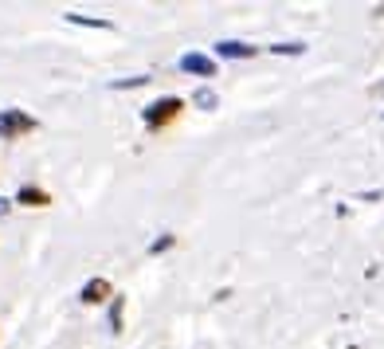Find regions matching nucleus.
<instances>
[{
	"mask_svg": "<svg viewBox=\"0 0 384 349\" xmlns=\"http://www.w3.org/2000/svg\"><path fill=\"white\" fill-rule=\"evenodd\" d=\"M180 106H185V102H180V99H173V94H169V99L149 102V106L141 110V118H145V130H153V134H157L161 126H169V122L177 118V114H180Z\"/></svg>",
	"mask_w": 384,
	"mask_h": 349,
	"instance_id": "nucleus-1",
	"label": "nucleus"
},
{
	"mask_svg": "<svg viewBox=\"0 0 384 349\" xmlns=\"http://www.w3.org/2000/svg\"><path fill=\"white\" fill-rule=\"evenodd\" d=\"M40 122L24 110H0V141H16L20 134H31Z\"/></svg>",
	"mask_w": 384,
	"mask_h": 349,
	"instance_id": "nucleus-2",
	"label": "nucleus"
},
{
	"mask_svg": "<svg viewBox=\"0 0 384 349\" xmlns=\"http://www.w3.org/2000/svg\"><path fill=\"white\" fill-rule=\"evenodd\" d=\"M180 71L185 75H200V79H212L216 75V59L212 55H200V51H188V55H180Z\"/></svg>",
	"mask_w": 384,
	"mask_h": 349,
	"instance_id": "nucleus-3",
	"label": "nucleus"
},
{
	"mask_svg": "<svg viewBox=\"0 0 384 349\" xmlns=\"http://www.w3.org/2000/svg\"><path fill=\"white\" fill-rule=\"evenodd\" d=\"M255 51L259 48H251V43H243V40H220L216 59H255Z\"/></svg>",
	"mask_w": 384,
	"mask_h": 349,
	"instance_id": "nucleus-4",
	"label": "nucleus"
},
{
	"mask_svg": "<svg viewBox=\"0 0 384 349\" xmlns=\"http://www.w3.org/2000/svg\"><path fill=\"white\" fill-rule=\"evenodd\" d=\"M87 306H99V302H110L114 299V287H110V279H90L87 287H83V294H79Z\"/></svg>",
	"mask_w": 384,
	"mask_h": 349,
	"instance_id": "nucleus-5",
	"label": "nucleus"
},
{
	"mask_svg": "<svg viewBox=\"0 0 384 349\" xmlns=\"http://www.w3.org/2000/svg\"><path fill=\"white\" fill-rule=\"evenodd\" d=\"M16 204H28V208H48L51 197L43 189H36V185H20V192H16Z\"/></svg>",
	"mask_w": 384,
	"mask_h": 349,
	"instance_id": "nucleus-6",
	"label": "nucleus"
},
{
	"mask_svg": "<svg viewBox=\"0 0 384 349\" xmlns=\"http://www.w3.org/2000/svg\"><path fill=\"white\" fill-rule=\"evenodd\" d=\"M122 314H126V299H122V294H114V299H110V334H122Z\"/></svg>",
	"mask_w": 384,
	"mask_h": 349,
	"instance_id": "nucleus-7",
	"label": "nucleus"
},
{
	"mask_svg": "<svg viewBox=\"0 0 384 349\" xmlns=\"http://www.w3.org/2000/svg\"><path fill=\"white\" fill-rule=\"evenodd\" d=\"M192 106L216 110V106H220V94H216V90H208V87H200V90H192Z\"/></svg>",
	"mask_w": 384,
	"mask_h": 349,
	"instance_id": "nucleus-8",
	"label": "nucleus"
},
{
	"mask_svg": "<svg viewBox=\"0 0 384 349\" xmlns=\"http://www.w3.org/2000/svg\"><path fill=\"white\" fill-rule=\"evenodd\" d=\"M67 24H79V28H102V31L114 28L110 20H90V16H79V12H67Z\"/></svg>",
	"mask_w": 384,
	"mask_h": 349,
	"instance_id": "nucleus-9",
	"label": "nucleus"
},
{
	"mask_svg": "<svg viewBox=\"0 0 384 349\" xmlns=\"http://www.w3.org/2000/svg\"><path fill=\"white\" fill-rule=\"evenodd\" d=\"M149 75H134V79H114L110 83V90H134V87H145Z\"/></svg>",
	"mask_w": 384,
	"mask_h": 349,
	"instance_id": "nucleus-10",
	"label": "nucleus"
},
{
	"mask_svg": "<svg viewBox=\"0 0 384 349\" xmlns=\"http://www.w3.org/2000/svg\"><path fill=\"white\" fill-rule=\"evenodd\" d=\"M271 51H275V55H302L306 51V43H271Z\"/></svg>",
	"mask_w": 384,
	"mask_h": 349,
	"instance_id": "nucleus-11",
	"label": "nucleus"
},
{
	"mask_svg": "<svg viewBox=\"0 0 384 349\" xmlns=\"http://www.w3.org/2000/svg\"><path fill=\"white\" fill-rule=\"evenodd\" d=\"M173 243H177L173 236H161V240H153V243H149V255H161V251H169Z\"/></svg>",
	"mask_w": 384,
	"mask_h": 349,
	"instance_id": "nucleus-12",
	"label": "nucleus"
},
{
	"mask_svg": "<svg viewBox=\"0 0 384 349\" xmlns=\"http://www.w3.org/2000/svg\"><path fill=\"white\" fill-rule=\"evenodd\" d=\"M8 208H12V200H4V197H0V216H8Z\"/></svg>",
	"mask_w": 384,
	"mask_h": 349,
	"instance_id": "nucleus-13",
	"label": "nucleus"
}]
</instances>
